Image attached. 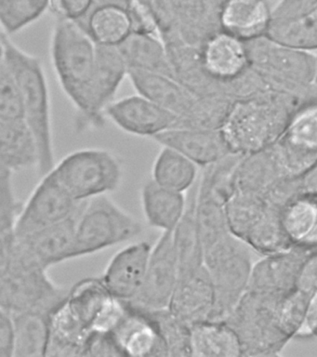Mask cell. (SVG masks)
<instances>
[{
  "label": "cell",
  "instance_id": "cell-25",
  "mask_svg": "<svg viewBox=\"0 0 317 357\" xmlns=\"http://www.w3.org/2000/svg\"><path fill=\"white\" fill-rule=\"evenodd\" d=\"M129 69L162 73L175 77V68L160 33L132 31L118 47Z\"/></svg>",
  "mask_w": 317,
  "mask_h": 357
},
{
  "label": "cell",
  "instance_id": "cell-2",
  "mask_svg": "<svg viewBox=\"0 0 317 357\" xmlns=\"http://www.w3.org/2000/svg\"><path fill=\"white\" fill-rule=\"evenodd\" d=\"M52 66L66 96L90 120L97 43L80 22L57 19L52 30Z\"/></svg>",
  "mask_w": 317,
  "mask_h": 357
},
{
  "label": "cell",
  "instance_id": "cell-3",
  "mask_svg": "<svg viewBox=\"0 0 317 357\" xmlns=\"http://www.w3.org/2000/svg\"><path fill=\"white\" fill-rule=\"evenodd\" d=\"M69 289L52 281L48 269L13 248L0 261V309L51 314L68 297Z\"/></svg>",
  "mask_w": 317,
  "mask_h": 357
},
{
  "label": "cell",
  "instance_id": "cell-31",
  "mask_svg": "<svg viewBox=\"0 0 317 357\" xmlns=\"http://www.w3.org/2000/svg\"><path fill=\"white\" fill-rule=\"evenodd\" d=\"M12 315L15 328V357L46 356L49 339V314L24 312Z\"/></svg>",
  "mask_w": 317,
  "mask_h": 357
},
{
  "label": "cell",
  "instance_id": "cell-45",
  "mask_svg": "<svg viewBox=\"0 0 317 357\" xmlns=\"http://www.w3.org/2000/svg\"><path fill=\"white\" fill-rule=\"evenodd\" d=\"M302 190L317 195V163L302 178Z\"/></svg>",
  "mask_w": 317,
  "mask_h": 357
},
{
  "label": "cell",
  "instance_id": "cell-10",
  "mask_svg": "<svg viewBox=\"0 0 317 357\" xmlns=\"http://www.w3.org/2000/svg\"><path fill=\"white\" fill-rule=\"evenodd\" d=\"M275 112L264 103H242L233 111L222 130L228 149L236 153L254 155L263 152L277 139Z\"/></svg>",
  "mask_w": 317,
  "mask_h": 357
},
{
  "label": "cell",
  "instance_id": "cell-17",
  "mask_svg": "<svg viewBox=\"0 0 317 357\" xmlns=\"http://www.w3.org/2000/svg\"><path fill=\"white\" fill-rule=\"evenodd\" d=\"M127 312L112 331L124 356H168L154 320L144 310L126 303Z\"/></svg>",
  "mask_w": 317,
  "mask_h": 357
},
{
  "label": "cell",
  "instance_id": "cell-4",
  "mask_svg": "<svg viewBox=\"0 0 317 357\" xmlns=\"http://www.w3.org/2000/svg\"><path fill=\"white\" fill-rule=\"evenodd\" d=\"M143 226L107 195L86 201L77 223L73 259L90 255L138 236Z\"/></svg>",
  "mask_w": 317,
  "mask_h": 357
},
{
  "label": "cell",
  "instance_id": "cell-35",
  "mask_svg": "<svg viewBox=\"0 0 317 357\" xmlns=\"http://www.w3.org/2000/svg\"><path fill=\"white\" fill-rule=\"evenodd\" d=\"M243 243L261 257L293 248L284 230L279 209L269 205L263 217L247 234Z\"/></svg>",
  "mask_w": 317,
  "mask_h": 357
},
{
  "label": "cell",
  "instance_id": "cell-19",
  "mask_svg": "<svg viewBox=\"0 0 317 357\" xmlns=\"http://www.w3.org/2000/svg\"><path fill=\"white\" fill-rule=\"evenodd\" d=\"M162 146L171 147L200 166H212L229 151L222 135L187 127L172 128L154 139Z\"/></svg>",
  "mask_w": 317,
  "mask_h": 357
},
{
  "label": "cell",
  "instance_id": "cell-8",
  "mask_svg": "<svg viewBox=\"0 0 317 357\" xmlns=\"http://www.w3.org/2000/svg\"><path fill=\"white\" fill-rule=\"evenodd\" d=\"M83 204L72 197L52 170L41 177L40 183L24 204L16 225V238L69 219Z\"/></svg>",
  "mask_w": 317,
  "mask_h": 357
},
{
  "label": "cell",
  "instance_id": "cell-20",
  "mask_svg": "<svg viewBox=\"0 0 317 357\" xmlns=\"http://www.w3.org/2000/svg\"><path fill=\"white\" fill-rule=\"evenodd\" d=\"M127 77L139 94L148 98L180 119L190 113L193 99L175 77L139 69H130Z\"/></svg>",
  "mask_w": 317,
  "mask_h": 357
},
{
  "label": "cell",
  "instance_id": "cell-37",
  "mask_svg": "<svg viewBox=\"0 0 317 357\" xmlns=\"http://www.w3.org/2000/svg\"><path fill=\"white\" fill-rule=\"evenodd\" d=\"M141 309L144 310L154 320L165 343L168 356H192V326L172 314L169 308Z\"/></svg>",
  "mask_w": 317,
  "mask_h": 357
},
{
  "label": "cell",
  "instance_id": "cell-30",
  "mask_svg": "<svg viewBox=\"0 0 317 357\" xmlns=\"http://www.w3.org/2000/svg\"><path fill=\"white\" fill-rule=\"evenodd\" d=\"M285 38H317V0H286L269 27Z\"/></svg>",
  "mask_w": 317,
  "mask_h": 357
},
{
  "label": "cell",
  "instance_id": "cell-11",
  "mask_svg": "<svg viewBox=\"0 0 317 357\" xmlns=\"http://www.w3.org/2000/svg\"><path fill=\"white\" fill-rule=\"evenodd\" d=\"M180 278L172 231H162L153 245L143 287L132 305L148 310L169 308Z\"/></svg>",
  "mask_w": 317,
  "mask_h": 357
},
{
  "label": "cell",
  "instance_id": "cell-43",
  "mask_svg": "<svg viewBox=\"0 0 317 357\" xmlns=\"http://www.w3.org/2000/svg\"><path fill=\"white\" fill-rule=\"evenodd\" d=\"M85 356H124L112 332L94 333L86 347Z\"/></svg>",
  "mask_w": 317,
  "mask_h": 357
},
{
  "label": "cell",
  "instance_id": "cell-27",
  "mask_svg": "<svg viewBox=\"0 0 317 357\" xmlns=\"http://www.w3.org/2000/svg\"><path fill=\"white\" fill-rule=\"evenodd\" d=\"M93 40L104 46L119 47L133 31L129 8L116 4H99L80 22Z\"/></svg>",
  "mask_w": 317,
  "mask_h": 357
},
{
  "label": "cell",
  "instance_id": "cell-29",
  "mask_svg": "<svg viewBox=\"0 0 317 357\" xmlns=\"http://www.w3.org/2000/svg\"><path fill=\"white\" fill-rule=\"evenodd\" d=\"M247 60V52L241 39L227 32L212 36L203 53L206 70L219 78H231L240 74Z\"/></svg>",
  "mask_w": 317,
  "mask_h": 357
},
{
  "label": "cell",
  "instance_id": "cell-39",
  "mask_svg": "<svg viewBox=\"0 0 317 357\" xmlns=\"http://www.w3.org/2000/svg\"><path fill=\"white\" fill-rule=\"evenodd\" d=\"M310 296L294 287L277 301V317L280 328L289 339H295L304 320Z\"/></svg>",
  "mask_w": 317,
  "mask_h": 357
},
{
  "label": "cell",
  "instance_id": "cell-44",
  "mask_svg": "<svg viewBox=\"0 0 317 357\" xmlns=\"http://www.w3.org/2000/svg\"><path fill=\"white\" fill-rule=\"evenodd\" d=\"M15 328L13 315L0 309V357H15Z\"/></svg>",
  "mask_w": 317,
  "mask_h": 357
},
{
  "label": "cell",
  "instance_id": "cell-38",
  "mask_svg": "<svg viewBox=\"0 0 317 357\" xmlns=\"http://www.w3.org/2000/svg\"><path fill=\"white\" fill-rule=\"evenodd\" d=\"M51 0H0V22L8 36L23 30L49 8Z\"/></svg>",
  "mask_w": 317,
  "mask_h": 357
},
{
  "label": "cell",
  "instance_id": "cell-42",
  "mask_svg": "<svg viewBox=\"0 0 317 357\" xmlns=\"http://www.w3.org/2000/svg\"><path fill=\"white\" fill-rule=\"evenodd\" d=\"M95 6V0H51L49 8L57 19L82 22Z\"/></svg>",
  "mask_w": 317,
  "mask_h": 357
},
{
  "label": "cell",
  "instance_id": "cell-14",
  "mask_svg": "<svg viewBox=\"0 0 317 357\" xmlns=\"http://www.w3.org/2000/svg\"><path fill=\"white\" fill-rule=\"evenodd\" d=\"M153 245L141 241L122 248L111 259L101 276L108 291L118 300L130 303L143 287Z\"/></svg>",
  "mask_w": 317,
  "mask_h": 357
},
{
  "label": "cell",
  "instance_id": "cell-12",
  "mask_svg": "<svg viewBox=\"0 0 317 357\" xmlns=\"http://www.w3.org/2000/svg\"><path fill=\"white\" fill-rule=\"evenodd\" d=\"M105 114L125 132L152 139L182 121L176 114L139 93L111 102Z\"/></svg>",
  "mask_w": 317,
  "mask_h": 357
},
{
  "label": "cell",
  "instance_id": "cell-16",
  "mask_svg": "<svg viewBox=\"0 0 317 357\" xmlns=\"http://www.w3.org/2000/svg\"><path fill=\"white\" fill-rule=\"evenodd\" d=\"M214 303L212 280L204 264L194 272L180 276L169 309L192 326L210 319Z\"/></svg>",
  "mask_w": 317,
  "mask_h": 357
},
{
  "label": "cell",
  "instance_id": "cell-21",
  "mask_svg": "<svg viewBox=\"0 0 317 357\" xmlns=\"http://www.w3.org/2000/svg\"><path fill=\"white\" fill-rule=\"evenodd\" d=\"M280 218L292 247L317 250V195L300 190L281 208Z\"/></svg>",
  "mask_w": 317,
  "mask_h": 357
},
{
  "label": "cell",
  "instance_id": "cell-1",
  "mask_svg": "<svg viewBox=\"0 0 317 357\" xmlns=\"http://www.w3.org/2000/svg\"><path fill=\"white\" fill-rule=\"evenodd\" d=\"M1 32V58L15 77L23 99L24 117L38 147V172L40 177L55 167L52 105L48 80L42 61L24 52Z\"/></svg>",
  "mask_w": 317,
  "mask_h": 357
},
{
  "label": "cell",
  "instance_id": "cell-13",
  "mask_svg": "<svg viewBox=\"0 0 317 357\" xmlns=\"http://www.w3.org/2000/svg\"><path fill=\"white\" fill-rule=\"evenodd\" d=\"M84 204L74 216L29 236L16 238L13 245L27 258L46 269L73 259L77 220Z\"/></svg>",
  "mask_w": 317,
  "mask_h": 357
},
{
  "label": "cell",
  "instance_id": "cell-24",
  "mask_svg": "<svg viewBox=\"0 0 317 357\" xmlns=\"http://www.w3.org/2000/svg\"><path fill=\"white\" fill-rule=\"evenodd\" d=\"M38 147L26 120L0 121V164L15 173L38 167Z\"/></svg>",
  "mask_w": 317,
  "mask_h": 357
},
{
  "label": "cell",
  "instance_id": "cell-32",
  "mask_svg": "<svg viewBox=\"0 0 317 357\" xmlns=\"http://www.w3.org/2000/svg\"><path fill=\"white\" fill-rule=\"evenodd\" d=\"M180 276L194 272L204 265V252L196 219V195L188 203L183 219L172 231Z\"/></svg>",
  "mask_w": 317,
  "mask_h": 357
},
{
  "label": "cell",
  "instance_id": "cell-6",
  "mask_svg": "<svg viewBox=\"0 0 317 357\" xmlns=\"http://www.w3.org/2000/svg\"><path fill=\"white\" fill-rule=\"evenodd\" d=\"M52 172L79 202L115 191L123 177L118 156L100 148L75 151L55 165Z\"/></svg>",
  "mask_w": 317,
  "mask_h": 357
},
{
  "label": "cell",
  "instance_id": "cell-15",
  "mask_svg": "<svg viewBox=\"0 0 317 357\" xmlns=\"http://www.w3.org/2000/svg\"><path fill=\"white\" fill-rule=\"evenodd\" d=\"M311 251L291 250L263 256L253 264L249 289L263 294L285 295L296 286L303 261Z\"/></svg>",
  "mask_w": 317,
  "mask_h": 357
},
{
  "label": "cell",
  "instance_id": "cell-41",
  "mask_svg": "<svg viewBox=\"0 0 317 357\" xmlns=\"http://www.w3.org/2000/svg\"><path fill=\"white\" fill-rule=\"evenodd\" d=\"M24 117L20 89L12 73L0 61V121H21Z\"/></svg>",
  "mask_w": 317,
  "mask_h": 357
},
{
  "label": "cell",
  "instance_id": "cell-22",
  "mask_svg": "<svg viewBox=\"0 0 317 357\" xmlns=\"http://www.w3.org/2000/svg\"><path fill=\"white\" fill-rule=\"evenodd\" d=\"M141 200L147 223L162 231H174L188 205L183 192L160 186L152 178L144 184Z\"/></svg>",
  "mask_w": 317,
  "mask_h": 357
},
{
  "label": "cell",
  "instance_id": "cell-23",
  "mask_svg": "<svg viewBox=\"0 0 317 357\" xmlns=\"http://www.w3.org/2000/svg\"><path fill=\"white\" fill-rule=\"evenodd\" d=\"M219 20L225 32L239 39H249L268 29L272 13L265 0H224Z\"/></svg>",
  "mask_w": 317,
  "mask_h": 357
},
{
  "label": "cell",
  "instance_id": "cell-9",
  "mask_svg": "<svg viewBox=\"0 0 317 357\" xmlns=\"http://www.w3.org/2000/svg\"><path fill=\"white\" fill-rule=\"evenodd\" d=\"M65 303L91 335L112 332L127 312L126 303L114 297L101 278L77 282L69 289Z\"/></svg>",
  "mask_w": 317,
  "mask_h": 357
},
{
  "label": "cell",
  "instance_id": "cell-26",
  "mask_svg": "<svg viewBox=\"0 0 317 357\" xmlns=\"http://www.w3.org/2000/svg\"><path fill=\"white\" fill-rule=\"evenodd\" d=\"M192 356H243L240 340L227 321L208 319L191 328Z\"/></svg>",
  "mask_w": 317,
  "mask_h": 357
},
{
  "label": "cell",
  "instance_id": "cell-7",
  "mask_svg": "<svg viewBox=\"0 0 317 357\" xmlns=\"http://www.w3.org/2000/svg\"><path fill=\"white\" fill-rule=\"evenodd\" d=\"M249 248L232 236L205 251L204 264L212 280L215 296L210 319H226L249 289L254 264Z\"/></svg>",
  "mask_w": 317,
  "mask_h": 357
},
{
  "label": "cell",
  "instance_id": "cell-28",
  "mask_svg": "<svg viewBox=\"0 0 317 357\" xmlns=\"http://www.w3.org/2000/svg\"><path fill=\"white\" fill-rule=\"evenodd\" d=\"M224 201L199 186L196 194V219L203 252L235 236L228 225Z\"/></svg>",
  "mask_w": 317,
  "mask_h": 357
},
{
  "label": "cell",
  "instance_id": "cell-33",
  "mask_svg": "<svg viewBox=\"0 0 317 357\" xmlns=\"http://www.w3.org/2000/svg\"><path fill=\"white\" fill-rule=\"evenodd\" d=\"M196 166L183 153L162 146L153 165L151 178L160 186L185 194L196 181Z\"/></svg>",
  "mask_w": 317,
  "mask_h": 357
},
{
  "label": "cell",
  "instance_id": "cell-5",
  "mask_svg": "<svg viewBox=\"0 0 317 357\" xmlns=\"http://www.w3.org/2000/svg\"><path fill=\"white\" fill-rule=\"evenodd\" d=\"M280 297L247 290L225 319L238 335L243 356H278L291 340L278 324Z\"/></svg>",
  "mask_w": 317,
  "mask_h": 357
},
{
  "label": "cell",
  "instance_id": "cell-46",
  "mask_svg": "<svg viewBox=\"0 0 317 357\" xmlns=\"http://www.w3.org/2000/svg\"><path fill=\"white\" fill-rule=\"evenodd\" d=\"M132 0H95V5L99 4H116L129 8Z\"/></svg>",
  "mask_w": 317,
  "mask_h": 357
},
{
  "label": "cell",
  "instance_id": "cell-34",
  "mask_svg": "<svg viewBox=\"0 0 317 357\" xmlns=\"http://www.w3.org/2000/svg\"><path fill=\"white\" fill-rule=\"evenodd\" d=\"M268 208L261 195L235 191L225 204L231 233L242 242L260 222Z\"/></svg>",
  "mask_w": 317,
  "mask_h": 357
},
{
  "label": "cell",
  "instance_id": "cell-18",
  "mask_svg": "<svg viewBox=\"0 0 317 357\" xmlns=\"http://www.w3.org/2000/svg\"><path fill=\"white\" fill-rule=\"evenodd\" d=\"M129 66L118 47L97 44L95 72H94L90 121L101 122L102 113L112 102L116 91L129 75Z\"/></svg>",
  "mask_w": 317,
  "mask_h": 357
},
{
  "label": "cell",
  "instance_id": "cell-40",
  "mask_svg": "<svg viewBox=\"0 0 317 357\" xmlns=\"http://www.w3.org/2000/svg\"><path fill=\"white\" fill-rule=\"evenodd\" d=\"M283 139L300 149L317 153V105L308 106L299 112Z\"/></svg>",
  "mask_w": 317,
  "mask_h": 357
},
{
  "label": "cell",
  "instance_id": "cell-47",
  "mask_svg": "<svg viewBox=\"0 0 317 357\" xmlns=\"http://www.w3.org/2000/svg\"><path fill=\"white\" fill-rule=\"evenodd\" d=\"M314 337H316V339H317V326H316V331H314Z\"/></svg>",
  "mask_w": 317,
  "mask_h": 357
},
{
  "label": "cell",
  "instance_id": "cell-36",
  "mask_svg": "<svg viewBox=\"0 0 317 357\" xmlns=\"http://www.w3.org/2000/svg\"><path fill=\"white\" fill-rule=\"evenodd\" d=\"M13 175L0 167V261L7 258L15 245L16 225L24 206L16 198Z\"/></svg>",
  "mask_w": 317,
  "mask_h": 357
}]
</instances>
